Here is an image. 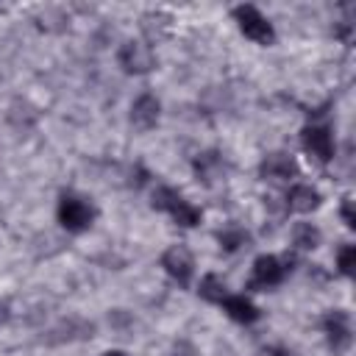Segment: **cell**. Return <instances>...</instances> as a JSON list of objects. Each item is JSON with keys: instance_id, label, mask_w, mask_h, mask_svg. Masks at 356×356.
<instances>
[{"instance_id": "obj_1", "label": "cell", "mask_w": 356, "mask_h": 356, "mask_svg": "<svg viewBox=\"0 0 356 356\" xmlns=\"http://www.w3.org/2000/svg\"><path fill=\"white\" fill-rule=\"evenodd\" d=\"M56 214H58V222H61L67 231H72V234L86 231V228L92 225V220H95L92 203H86V200L78 197V195H61Z\"/></svg>"}, {"instance_id": "obj_2", "label": "cell", "mask_w": 356, "mask_h": 356, "mask_svg": "<svg viewBox=\"0 0 356 356\" xmlns=\"http://www.w3.org/2000/svg\"><path fill=\"white\" fill-rule=\"evenodd\" d=\"M234 19H236L239 31H242L248 39L259 42V44H270V42L275 39V31H273L270 19H267L256 6H236V8H234Z\"/></svg>"}, {"instance_id": "obj_3", "label": "cell", "mask_w": 356, "mask_h": 356, "mask_svg": "<svg viewBox=\"0 0 356 356\" xmlns=\"http://www.w3.org/2000/svg\"><path fill=\"white\" fill-rule=\"evenodd\" d=\"M117 61L131 75H142L156 67V56H153L150 44H145V42H125L117 53Z\"/></svg>"}, {"instance_id": "obj_4", "label": "cell", "mask_w": 356, "mask_h": 356, "mask_svg": "<svg viewBox=\"0 0 356 356\" xmlns=\"http://www.w3.org/2000/svg\"><path fill=\"white\" fill-rule=\"evenodd\" d=\"M300 142H303V150L312 153L317 161H331L334 159V136H331V131L325 125H309V128H303Z\"/></svg>"}, {"instance_id": "obj_5", "label": "cell", "mask_w": 356, "mask_h": 356, "mask_svg": "<svg viewBox=\"0 0 356 356\" xmlns=\"http://www.w3.org/2000/svg\"><path fill=\"white\" fill-rule=\"evenodd\" d=\"M161 267L167 270L170 278H175L181 286H186L189 278H192V267H195V261H192V253H189L184 245H172V248L164 250V256H161Z\"/></svg>"}, {"instance_id": "obj_6", "label": "cell", "mask_w": 356, "mask_h": 356, "mask_svg": "<svg viewBox=\"0 0 356 356\" xmlns=\"http://www.w3.org/2000/svg\"><path fill=\"white\" fill-rule=\"evenodd\" d=\"M284 275H286V267H284V261L278 256H259L253 261V281H250V286H261V289L278 286L284 281Z\"/></svg>"}, {"instance_id": "obj_7", "label": "cell", "mask_w": 356, "mask_h": 356, "mask_svg": "<svg viewBox=\"0 0 356 356\" xmlns=\"http://www.w3.org/2000/svg\"><path fill=\"white\" fill-rule=\"evenodd\" d=\"M159 120V100L153 95H139L131 106V125L139 131H150Z\"/></svg>"}, {"instance_id": "obj_8", "label": "cell", "mask_w": 356, "mask_h": 356, "mask_svg": "<svg viewBox=\"0 0 356 356\" xmlns=\"http://www.w3.org/2000/svg\"><path fill=\"white\" fill-rule=\"evenodd\" d=\"M323 328H325L328 342H331L334 348H345V345L350 342V320H348V314H345L342 309L328 312V317L323 320Z\"/></svg>"}, {"instance_id": "obj_9", "label": "cell", "mask_w": 356, "mask_h": 356, "mask_svg": "<svg viewBox=\"0 0 356 356\" xmlns=\"http://www.w3.org/2000/svg\"><path fill=\"white\" fill-rule=\"evenodd\" d=\"M295 172H298L295 161H292L289 156H284V153H273V156H267V159L261 161V175H264V178H273V181H289Z\"/></svg>"}, {"instance_id": "obj_10", "label": "cell", "mask_w": 356, "mask_h": 356, "mask_svg": "<svg viewBox=\"0 0 356 356\" xmlns=\"http://www.w3.org/2000/svg\"><path fill=\"white\" fill-rule=\"evenodd\" d=\"M286 206H289L292 211H298V214H306V211H312V209L320 206V192L312 189V186H306V184H298V186L289 189Z\"/></svg>"}, {"instance_id": "obj_11", "label": "cell", "mask_w": 356, "mask_h": 356, "mask_svg": "<svg viewBox=\"0 0 356 356\" xmlns=\"http://www.w3.org/2000/svg\"><path fill=\"white\" fill-rule=\"evenodd\" d=\"M222 309H225V314H228L231 320H236V323H253V320H259V309H256L245 295H228V298L222 300Z\"/></svg>"}, {"instance_id": "obj_12", "label": "cell", "mask_w": 356, "mask_h": 356, "mask_svg": "<svg viewBox=\"0 0 356 356\" xmlns=\"http://www.w3.org/2000/svg\"><path fill=\"white\" fill-rule=\"evenodd\" d=\"M167 214H170L178 225H184V228H192V225L200 222V209H195V206H192L189 200H184L181 195L172 197V203L167 206Z\"/></svg>"}, {"instance_id": "obj_13", "label": "cell", "mask_w": 356, "mask_h": 356, "mask_svg": "<svg viewBox=\"0 0 356 356\" xmlns=\"http://www.w3.org/2000/svg\"><path fill=\"white\" fill-rule=\"evenodd\" d=\"M200 298L203 300H209V303H222L225 298H228V286H225V281L220 278V275H214V273H209V275H203V281H200Z\"/></svg>"}, {"instance_id": "obj_14", "label": "cell", "mask_w": 356, "mask_h": 356, "mask_svg": "<svg viewBox=\"0 0 356 356\" xmlns=\"http://www.w3.org/2000/svg\"><path fill=\"white\" fill-rule=\"evenodd\" d=\"M292 236H295V245L303 248V250H312V248H317V242H320V231H317L314 225H309V222H300Z\"/></svg>"}, {"instance_id": "obj_15", "label": "cell", "mask_w": 356, "mask_h": 356, "mask_svg": "<svg viewBox=\"0 0 356 356\" xmlns=\"http://www.w3.org/2000/svg\"><path fill=\"white\" fill-rule=\"evenodd\" d=\"M220 156L217 153H203L197 161H195V170H197V175L203 178V181H211L217 172H220Z\"/></svg>"}, {"instance_id": "obj_16", "label": "cell", "mask_w": 356, "mask_h": 356, "mask_svg": "<svg viewBox=\"0 0 356 356\" xmlns=\"http://www.w3.org/2000/svg\"><path fill=\"white\" fill-rule=\"evenodd\" d=\"M220 245H222V250L234 253V250H239L242 245H248V234L239 231V228H228V231L220 234Z\"/></svg>"}, {"instance_id": "obj_17", "label": "cell", "mask_w": 356, "mask_h": 356, "mask_svg": "<svg viewBox=\"0 0 356 356\" xmlns=\"http://www.w3.org/2000/svg\"><path fill=\"white\" fill-rule=\"evenodd\" d=\"M337 267H339L342 275H353V267H356V248L353 245H345L337 253Z\"/></svg>"}, {"instance_id": "obj_18", "label": "cell", "mask_w": 356, "mask_h": 356, "mask_svg": "<svg viewBox=\"0 0 356 356\" xmlns=\"http://www.w3.org/2000/svg\"><path fill=\"white\" fill-rule=\"evenodd\" d=\"M342 220H345L348 228H356V214H353V200L350 197L342 200Z\"/></svg>"}, {"instance_id": "obj_19", "label": "cell", "mask_w": 356, "mask_h": 356, "mask_svg": "<svg viewBox=\"0 0 356 356\" xmlns=\"http://www.w3.org/2000/svg\"><path fill=\"white\" fill-rule=\"evenodd\" d=\"M103 356H128L125 350H108V353H103Z\"/></svg>"}]
</instances>
